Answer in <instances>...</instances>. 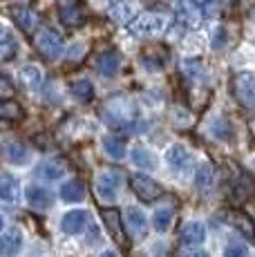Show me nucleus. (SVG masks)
Segmentation results:
<instances>
[{"label": "nucleus", "instance_id": "obj_1", "mask_svg": "<svg viewBox=\"0 0 255 257\" xmlns=\"http://www.w3.org/2000/svg\"><path fill=\"white\" fill-rule=\"evenodd\" d=\"M101 118L114 130H132L137 123V107L123 96H114L101 107Z\"/></svg>", "mask_w": 255, "mask_h": 257}, {"label": "nucleus", "instance_id": "obj_2", "mask_svg": "<svg viewBox=\"0 0 255 257\" xmlns=\"http://www.w3.org/2000/svg\"><path fill=\"white\" fill-rule=\"evenodd\" d=\"M166 27H168V18H166L164 14H155V12L139 14V16L130 23V32L141 38L159 36V34H164Z\"/></svg>", "mask_w": 255, "mask_h": 257}, {"label": "nucleus", "instance_id": "obj_3", "mask_svg": "<svg viewBox=\"0 0 255 257\" xmlns=\"http://www.w3.org/2000/svg\"><path fill=\"white\" fill-rule=\"evenodd\" d=\"M58 18L65 27H81L87 21V7L83 0H58Z\"/></svg>", "mask_w": 255, "mask_h": 257}, {"label": "nucleus", "instance_id": "obj_4", "mask_svg": "<svg viewBox=\"0 0 255 257\" xmlns=\"http://www.w3.org/2000/svg\"><path fill=\"white\" fill-rule=\"evenodd\" d=\"M233 96L239 101V105L244 107H255V76L251 72H239L233 78Z\"/></svg>", "mask_w": 255, "mask_h": 257}, {"label": "nucleus", "instance_id": "obj_5", "mask_svg": "<svg viewBox=\"0 0 255 257\" xmlns=\"http://www.w3.org/2000/svg\"><path fill=\"white\" fill-rule=\"evenodd\" d=\"M34 47H36L45 58L54 61V58H58L63 52V38H61V34H56L54 29L45 27L34 36Z\"/></svg>", "mask_w": 255, "mask_h": 257}, {"label": "nucleus", "instance_id": "obj_6", "mask_svg": "<svg viewBox=\"0 0 255 257\" xmlns=\"http://www.w3.org/2000/svg\"><path fill=\"white\" fill-rule=\"evenodd\" d=\"M121 184H123V177H121L119 170H105L96 177L94 188H96V195L101 197L103 201H114L116 195L121 190Z\"/></svg>", "mask_w": 255, "mask_h": 257}, {"label": "nucleus", "instance_id": "obj_7", "mask_svg": "<svg viewBox=\"0 0 255 257\" xmlns=\"http://www.w3.org/2000/svg\"><path fill=\"white\" fill-rule=\"evenodd\" d=\"M130 186L141 201H155L157 197H161V186L157 184L155 179H150L148 175H139V172L132 175Z\"/></svg>", "mask_w": 255, "mask_h": 257}, {"label": "nucleus", "instance_id": "obj_8", "mask_svg": "<svg viewBox=\"0 0 255 257\" xmlns=\"http://www.w3.org/2000/svg\"><path fill=\"white\" fill-rule=\"evenodd\" d=\"M101 217H103V224H105L107 230H110V235L116 239V244L128 246V237H125L123 224H121V212L116 208H103Z\"/></svg>", "mask_w": 255, "mask_h": 257}, {"label": "nucleus", "instance_id": "obj_9", "mask_svg": "<svg viewBox=\"0 0 255 257\" xmlns=\"http://www.w3.org/2000/svg\"><path fill=\"white\" fill-rule=\"evenodd\" d=\"M12 18L25 34H32L34 29L38 27V23H41L38 14L34 12V9H29V7H14L12 9Z\"/></svg>", "mask_w": 255, "mask_h": 257}, {"label": "nucleus", "instance_id": "obj_10", "mask_svg": "<svg viewBox=\"0 0 255 257\" xmlns=\"http://www.w3.org/2000/svg\"><path fill=\"white\" fill-rule=\"evenodd\" d=\"M125 224H128V233L135 239H141L148 230V219L139 208H128L125 210Z\"/></svg>", "mask_w": 255, "mask_h": 257}, {"label": "nucleus", "instance_id": "obj_11", "mask_svg": "<svg viewBox=\"0 0 255 257\" xmlns=\"http://www.w3.org/2000/svg\"><path fill=\"white\" fill-rule=\"evenodd\" d=\"M25 197H27V204L36 210H45L54 204V195L50 190H45V188H41V186H29Z\"/></svg>", "mask_w": 255, "mask_h": 257}, {"label": "nucleus", "instance_id": "obj_12", "mask_svg": "<svg viewBox=\"0 0 255 257\" xmlns=\"http://www.w3.org/2000/svg\"><path fill=\"white\" fill-rule=\"evenodd\" d=\"M179 239L184 241L186 246H199V244H204V239H206V226L202 224V221H188V224L181 228Z\"/></svg>", "mask_w": 255, "mask_h": 257}, {"label": "nucleus", "instance_id": "obj_13", "mask_svg": "<svg viewBox=\"0 0 255 257\" xmlns=\"http://www.w3.org/2000/svg\"><path fill=\"white\" fill-rule=\"evenodd\" d=\"M119 65H121V58L116 52H103L94 61L96 72L103 74V76H114V74L119 72Z\"/></svg>", "mask_w": 255, "mask_h": 257}, {"label": "nucleus", "instance_id": "obj_14", "mask_svg": "<svg viewBox=\"0 0 255 257\" xmlns=\"http://www.w3.org/2000/svg\"><path fill=\"white\" fill-rule=\"evenodd\" d=\"M85 226H87V212L85 210H72V212H67V215L63 217V221H61V228L65 230L67 235L81 233Z\"/></svg>", "mask_w": 255, "mask_h": 257}, {"label": "nucleus", "instance_id": "obj_15", "mask_svg": "<svg viewBox=\"0 0 255 257\" xmlns=\"http://www.w3.org/2000/svg\"><path fill=\"white\" fill-rule=\"evenodd\" d=\"M23 246V237L18 230H7V235L0 237V255L3 257H14L18 255Z\"/></svg>", "mask_w": 255, "mask_h": 257}, {"label": "nucleus", "instance_id": "obj_16", "mask_svg": "<svg viewBox=\"0 0 255 257\" xmlns=\"http://www.w3.org/2000/svg\"><path fill=\"white\" fill-rule=\"evenodd\" d=\"M3 157L9 161V164H16V166H23L29 161V150L23 143L14 141V143H7V146L3 148Z\"/></svg>", "mask_w": 255, "mask_h": 257}, {"label": "nucleus", "instance_id": "obj_17", "mask_svg": "<svg viewBox=\"0 0 255 257\" xmlns=\"http://www.w3.org/2000/svg\"><path fill=\"white\" fill-rule=\"evenodd\" d=\"M83 197H85V186L78 179H72V181H67V184H63V188H61L63 201H67V204H78V201H83Z\"/></svg>", "mask_w": 255, "mask_h": 257}, {"label": "nucleus", "instance_id": "obj_18", "mask_svg": "<svg viewBox=\"0 0 255 257\" xmlns=\"http://www.w3.org/2000/svg\"><path fill=\"white\" fill-rule=\"evenodd\" d=\"M215 184V166L210 164H202L195 175V186L199 188V192H208Z\"/></svg>", "mask_w": 255, "mask_h": 257}, {"label": "nucleus", "instance_id": "obj_19", "mask_svg": "<svg viewBox=\"0 0 255 257\" xmlns=\"http://www.w3.org/2000/svg\"><path fill=\"white\" fill-rule=\"evenodd\" d=\"M65 175V164L63 161H56V159H52V161H45V164H41L38 166V177L41 179H61V177Z\"/></svg>", "mask_w": 255, "mask_h": 257}, {"label": "nucleus", "instance_id": "obj_20", "mask_svg": "<svg viewBox=\"0 0 255 257\" xmlns=\"http://www.w3.org/2000/svg\"><path fill=\"white\" fill-rule=\"evenodd\" d=\"M166 159H168V164L173 166V168H177V170H181V168H186L188 166V161H190V155H188V150H186L184 146H170L168 148V152H166Z\"/></svg>", "mask_w": 255, "mask_h": 257}, {"label": "nucleus", "instance_id": "obj_21", "mask_svg": "<svg viewBox=\"0 0 255 257\" xmlns=\"http://www.w3.org/2000/svg\"><path fill=\"white\" fill-rule=\"evenodd\" d=\"M25 116V110L18 105L12 98H0V118H7V121H21Z\"/></svg>", "mask_w": 255, "mask_h": 257}, {"label": "nucleus", "instance_id": "obj_22", "mask_svg": "<svg viewBox=\"0 0 255 257\" xmlns=\"http://www.w3.org/2000/svg\"><path fill=\"white\" fill-rule=\"evenodd\" d=\"M103 150H105V155L110 157V159H123L125 157V141L119 139V137H105L103 139Z\"/></svg>", "mask_w": 255, "mask_h": 257}, {"label": "nucleus", "instance_id": "obj_23", "mask_svg": "<svg viewBox=\"0 0 255 257\" xmlns=\"http://www.w3.org/2000/svg\"><path fill=\"white\" fill-rule=\"evenodd\" d=\"M18 197V181L12 175H0V199L3 201H16Z\"/></svg>", "mask_w": 255, "mask_h": 257}, {"label": "nucleus", "instance_id": "obj_24", "mask_svg": "<svg viewBox=\"0 0 255 257\" xmlns=\"http://www.w3.org/2000/svg\"><path fill=\"white\" fill-rule=\"evenodd\" d=\"M208 132L215 137V139H219V141H230V139H233V130H230L228 121H224L222 116L213 118V121L208 123Z\"/></svg>", "mask_w": 255, "mask_h": 257}, {"label": "nucleus", "instance_id": "obj_25", "mask_svg": "<svg viewBox=\"0 0 255 257\" xmlns=\"http://www.w3.org/2000/svg\"><path fill=\"white\" fill-rule=\"evenodd\" d=\"M70 90H72V94H74L78 101H83V103L92 101V96H94V85H92L90 81H85V78H78V81H74L70 85Z\"/></svg>", "mask_w": 255, "mask_h": 257}, {"label": "nucleus", "instance_id": "obj_26", "mask_svg": "<svg viewBox=\"0 0 255 257\" xmlns=\"http://www.w3.org/2000/svg\"><path fill=\"white\" fill-rule=\"evenodd\" d=\"M14 54H16V41H14L12 34L0 25V58L7 61V58H12Z\"/></svg>", "mask_w": 255, "mask_h": 257}, {"label": "nucleus", "instance_id": "obj_27", "mask_svg": "<svg viewBox=\"0 0 255 257\" xmlns=\"http://www.w3.org/2000/svg\"><path fill=\"white\" fill-rule=\"evenodd\" d=\"M153 224H155V228L159 230V233H166V230L170 228V224H173V208H159V210H155Z\"/></svg>", "mask_w": 255, "mask_h": 257}, {"label": "nucleus", "instance_id": "obj_28", "mask_svg": "<svg viewBox=\"0 0 255 257\" xmlns=\"http://www.w3.org/2000/svg\"><path fill=\"white\" fill-rule=\"evenodd\" d=\"M228 219L233 221L235 226H237L239 230H242L244 235H248L251 239H255V228H253V224H251V219H248L244 212H230L228 215Z\"/></svg>", "mask_w": 255, "mask_h": 257}, {"label": "nucleus", "instance_id": "obj_29", "mask_svg": "<svg viewBox=\"0 0 255 257\" xmlns=\"http://www.w3.org/2000/svg\"><path fill=\"white\" fill-rule=\"evenodd\" d=\"M132 164L139 166V168H153L155 166V159H153V155H150L146 148L137 146L135 150H132Z\"/></svg>", "mask_w": 255, "mask_h": 257}, {"label": "nucleus", "instance_id": "obj_30", "mask_svg": "<svg viewBox=\"0 0 255 257\" xmlns=\"http://www.w3.org/2000/svg\"><path fill=\"white\" fill-rule=\"evenodd\" d=\"M21 78H23V83H25L29 90H38L41 83H43V76H41V72H38L36 67H25V70L21 72Z\"/></svg>", "mask_w": 255, "mask_h": 257}, {"label": "nucleus", "instance_id": "obj_31", "mask_svg": "<svg viewBox=\"0 0 255 257\" xmlns=\"http://www.w3.org/2000/svg\"><path fill=\"white\" fill-rule=\"evenodd\" d=\"M179 18L188 25V27H195L197 21H199V16L195 14V9H193V5H190V3H181L179 5Z\"/></svg>", "mask_w": 255, "mask_h": 257}, {"label": "nucleus", "instance_id": "obj_32", "mask_svg": "<svg viewBox=\"0 0 255 257\" xmlns=\"http://www.w3.org/2000/svg\"><path fill=\"white\" fill-rule=\"evenodd\" d=\"M110 16L114 18L116 23H125L128 18H130V7H128L125 3H119V5H114V7L110 9Z\"/></svg>", "mask_w": 255, "mask_h": 257}, {"label": "nucleus", "instance_id": "obj_33", "mask_svg": "<svg viewBox=\"0 0 255 257\" xmlns=\"http://www.w3.org/2000/svg\"><path fill=\"white\" fill-rule=\"evenodd\" d=\"M224 257H248V250L244 244H230L224 248Z\"/></svg>", "mask_w": 255, "mask_h": 257}, {"label": "nucleus", "instance_id": "obj_34", "mask_svg": "<svg viewBox=\"0 0 255 257\" xmlns=\"http://www.w3.org/2000/svg\"><path fill=\"white\" fill-rule=\"evenodd\" d=\"M219 9V0H204V14L206 16H215Z\"/></svg>", "mask_w": 255, "mask_h": 257}, {"label": "nucleus", "instance_id": "obj_35", "mask_svg": "<svg viewBox=\"0 0 255 257\" xmlns=\"http://www.w3.org/2000/svg\"><path fill=\"white\" fill-rule=\"evenodd\" d=\"M184 257H208V255L202 253V250H186Z\"/></svg>", "mask_w": 255, "mask_h": 257}, {"label": "nucleus", "instance_id": "obj_36", "mask_svg": "<svg viewBox=\"0 0 255 257\" xmlns=\"http://www.w3.org/2000/svg\"><path fill=\"white\" fill-rule=\"evenodd\" d=\"M103 257H116V255L112 253V250H107V253H103Z\"/></svg>", "mask_w": 255, "mask_h": 257}, {"label": "nucleus", "instance_id": "obj_37", "mask_svg": "<svg viewBox=\"0 0 255 257\" xmlns=\"http://www.w3.org/2000/svg\"><path fill=\"white\" fill-rule=\"evenodd\" d=\"M0 230H3V219H0Z\"/></svg>", "mask_w": 255, "mask_h": 257}]
</instances>
